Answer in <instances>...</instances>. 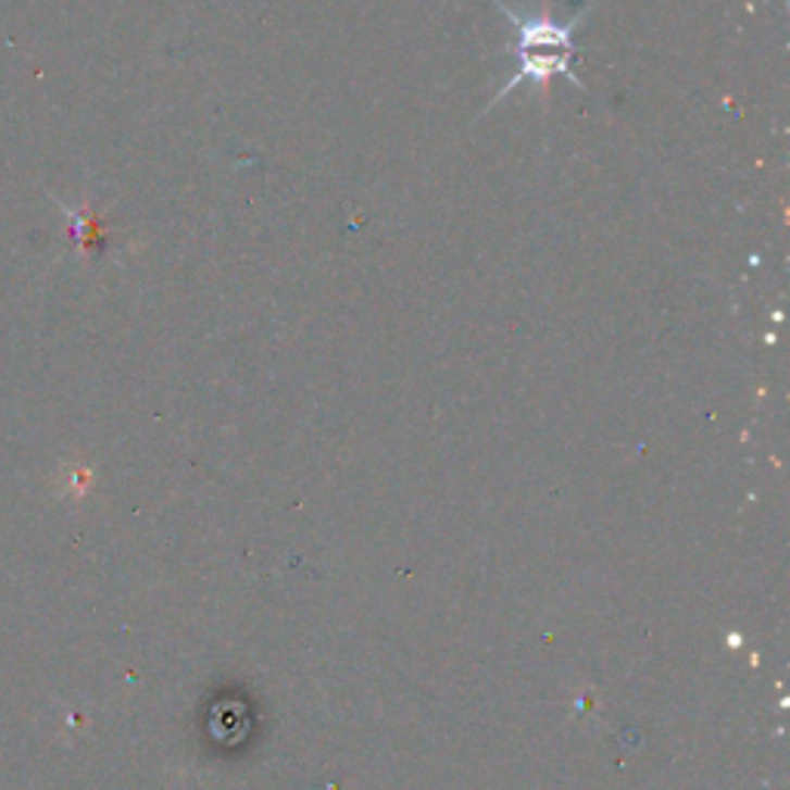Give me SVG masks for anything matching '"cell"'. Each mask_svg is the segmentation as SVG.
I'll use <instances>...</instances> for the list:
<instances>
[{
  "label": "cell",
  "mask_w": 790,
  "mask_h": 790,
  "mask_svg": "<svg viewBox=\"0 0 790 790\" xmlns=\"http://www.w3.org/2000/svg\"><path fill=\"white\" fill-rule=\"evenodd\" d=\"M494 3L501 7L503 16L516 28V40L506 47L516 57V75L506 80V87L494 97V102H501L506 93H513L519 84L547 87L553 77H568L575 87L584 90V80L575 75V53H578L575 25L584 20V13H578L572 22H553L547 16L525 20V16H516L510 7H503L501 0H494Z\"/></svg>",
  "instance_id": "1"
},
{
  "label": "cell",
  "mask_w": 790,
  "mask_h": 790,
  "mask_svg": "<svg viewBox=\"0 0 790 790\" xmlns=\"http://www.w3.org/2000/svg\"><path fill=\"white\" fill-rule=\"evenodd\" d=\"M62 211L72 216V235H75L77 241H80V248H84V251L102 248V229H99L97 220H90V213H75V211H68V208H62Z\"/></svg>",
  "instance_id": "2"
}]
</instances>
